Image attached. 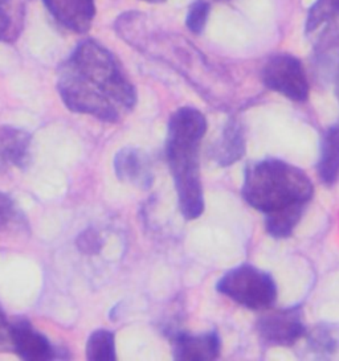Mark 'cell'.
Instances as JSON below:
<instances>
[{
	"mask_svg": "<svg viewBox=\"0 0 339 361\" xmlns=\"http://www.w3.org/2000/svg\"><path fill=\"white\" fill-rule=\"evenodd\" d=\"M304 32L317 56L339 49V0H316L307 11Z\"/></svg>",
	"mask_w": 339,
	"mask_h": 361,
	"instance_id": "6",
	"label": "cell"
},
{
	"mask_svg": "<svg viewBox=\"0 0 339 361\" xmlns=\"http://www.w3.org/2000/svg\"><path fill=\"white\" fill-rule=\"evenodd\" d=\"M31 135L23 128L0 126V173L23 170L31 160Z\"/></svg>",
	"mask_w": 339,
	"mask_h": 361,
	"instance_id": "12",
	"label": "cell"
},
{
	"mask_svg": "<svg viewBox=\"0 0 339 361\" xmlns=\"http://www.w3.org/2000/svg\"><path fill=\"white\" fill-rule=\"evenodd\" d=\"M334 86H335V94L339 101V65L335 69V75H334Z\"/></svg>",
	"mask_w": 339,
	"mask_h": 361,
	"instance_id": "22",
	"label": "cell"
},
{
	"mask_svg": "<svg viewBox=\"0 0 339 361\" xmlns=\"http://www.w3.org/2000/svg\"><path fill=\"white\" fill-rule=\"evenodd\" d=\"M77 247L84 255H97V253H100V250L102 247V240L95 231L88 229L78 235Z\"/></svg>",
	"mask_w": 339,
	"mask_h": 361,
	"instance_id": "20",
	"label": "cell"
},
{
	"mask_svg": "<svg viewBox=\"0 0 339 361\" xmlns=\"http://www.w3.org/2000/svg\"><path fill=\"white\" fill-rule=\"evenodd\" d=\"M12 350L24 360H52L57 357L56 348L49 340L33 329L25 319L11 323Z\"/></svg>",
	"mask_w": 339,
	"mask_h": 361,
	"instance_id": "8",
	"label": "cell"
},
{
	"mask_svg": "<svg viewBox=\"0 0 339 361\" xmlns=\"http://www.w3.org/2000/svg\"><path fill=\"white\" fill-rule=\"evenodd\" d=\"M220 350L222 339L213 329L199 335L180 332L172 339V356L177 360H215Z\"/></svg>",
	"mask_w": 339,
	"mask_h": 361,
	"instance_id": "10",
	"label": "cell"
},
{
	"mask_svg": "<svg viewBox=\"0 0 339 361\" xmlns=\"http://www.w3.org/2000/svg\"><path fill=\"white\" fill-rule=\"evenodd\" d=\"M261 80L268 89L295 102H305L310 94L305 68L293 54L270 56L263 65Z\"/></svg>",
	"mask_w": 339,
	"mask_h": 361,
	"instance_id": "5",
	"label": "cell"
},
{
	"mask_svg": "<svg viewBox=\"0 0 339 361\" xmlns=\"http://www.w3.org/2000/svg\"><path fill=\"white\" fill-rule=\"evenodd\" d=\"M216 290L234 303L252 311L273 307L278 288L273 276L254 265L236 266L216 283Z\"/></svg>",
	"mask_w": 339,
	"mask_h": 361,
	"instance_id": "4",
	"label": "cell"
},
{
	"mask_svg": "<svg viewBox=\"0 0 339 361\" xmlns=\"http://www.w3.org/2000/svg\"><path fill=\"white\" fill-rule=\"evenodd\" d=\"M206 131L207 119L195 107H180L170 117L165 154L186 220H196L204 212L199 152Z\"/></svg>",
	"mask_w": 339,
	"mask_h": 361,
	"instance_id": "3",
	"label": "cell"
},
{
	"mask_svg": "<svg viewBox=\"0 0 339 361\" xmlns=\"http://www.w3.org/2000/svg\"><path fill=\"white\" fill-rule=\"evenodd\" d=\"M27 0H0V43H15L24 30Z\"/></svg>",
	"mask_w": 339,
	"mask_h": 361,
	"instance_id": "15",
	"label": "cell"
},
{
	"mask_svg": "<svg viewBox=\"0 0 339 361\" xmlns=\"http://www.w3.org/2000/svg\"><path fill=\"white\" fill-rule=\"evenodd\" d=\"M12 350V338H11V323L0 307V352Z\"/></svg>",
	"mask_w": 339,
	"mask_h": 361,
	"instance_id": "21",
	"label": "cell"
},
{
	"mask_svg": "<svg viewBox=\"0 0 339 361\" xmlns=\"http://www.w3.org/2000/svg\"><path fill=\"white\" fill-rule=\"evenodd\" d=\"M114 171L119 180L139 190H148L154 180L148 154L137 147H125L117 152Z\"/></svg>",
	"mask_w": 339,
	"mask_h": 361,
	"instance_id": "11",
	"label": "cell"
},
{
	"mask_svg": "<svg viewBox=\"0 0 339 361\" xmlns=\"http://www.w3.org/2000/svg\"><path fill=\"white\" fill-rule=\"evenodd\" d=\"M143 1L151 3V4H159V3H165V1H167V0H143Z\"/></svg>",
	"mask_w": 339,
	"mask_h": 361,
	"instance_id": "23",
	"label": "cell"
},
{
	"mask_svg": "<svg viewBox=\"0 0 339 361\" xmlns=\"http://www.w3.org/2000/svg\"><path fill=\"white\" fill-rule=\"evenodd\" d=\"M88 360H116V339L114 334L107 329L95 331L86 343Z\"/></svg>",
	"mask_w": 339,
	"mask_h": 361,
	"instance_id": "16",
	"label": "cell"
},
{
	"mask_svg": "<svg viewBox=\"0 0 339 361\" xmlns=\"http://www.w3.org/2000/svg\"><path fill=\"white\" fill-rule=\"evenodd\" d=\"M305 338L311 350L321 356H328L334 353L338 347V340L335 334L326 326H318L307 332Z\"/></svg>",
	"mask_w": 339,
	"mask_h": 361,
	"instance_id": "17",
	"label": "cell"
},
{
	"mask_svg": "<svg viewBox=\"0 0 339 361\" xmlns=\"http://www.w3.org/2000/svg\"><path fill=\"white\" fill-rule=\"evenodd\" d=\"M245 137L243 128L236 119H230L222 130L220 138L212 149V158L220 166L227 167L243 158Z\"/></svg>",
	"mask_w": 339,
	"mask_h": 361,
	"instance_id": "13",
	"label": "cell"
},
{
	"mask_svg": "<svg viewBox=\"0 0 339 361\" xmlns=\"http://www.w3.org/2000/svg\"><path fill=\"white\" fill-rule=\"evenodd\" d=\"M19 219V211L7 193L0 192V234L8 231Z\"/></svg>",
	"mask_w": 339,
	"mask_h": 361,
	"instance_id": "19",
	"label": "cell"
},
{
	"mask_svg": "<svg viewBox=\"0 0 339 361\" xmlns=\"http://www.w3.org/2000/svg\"><path fill=\"white\" fill-rule=\"evenodd\" d=\"M211 13V4L207 0H194L187 8L186 13V27L194 35H201L204 32L208 18Z\"/></svg>",
	"mask_w": 339,
	"mask_h": 361,
	"instance_id": "18",
	"label": "cell"
},
{
	"mask_svg": "<svg viewBox=\"0 0 339 361\" xmlns=\"http://www.w3.org/2000/svg\"><path fill=\"white\" fill-rule=\"evenodd\" d=\"M57 90L71 111L117 123L137 105V90L116 54L86 39L59 68Z\"/></svg>",
	"mask_w": 339,
	"mask_h": 361,
	"instance_id": "1",
	"label": "cell"
},
{
	"mask_svg": "<svg viewBox=\"0 0 339 361\" xmlns=\"http://www.w3.org/2000/svg\"><path fill=\"white\" fill-rule=\"evenodd\" d=\"M244 200L265 216V229L275 238L290 237L314 195L305 171L285 160L251 163L244 175Z\"/></svg>",
	"mask_w": 339,
	"mask_h": 361,
	"instance_id": "2",
	"label": "cell"
},
{
	"mask_svg": "<svg viewBox=\"0 0 339 361\" xmlns=\"http://www.w3.org/2000/svg\"><path fill=\"white\" fill-rule=\"evenodd\" d=\"M53 19L71 32H89L95 18V0H42Z\"/></svg>",
	"mask_w": 339,
	"mask_h": 361,
	"instance_id": "9",
	"label": "cell"
},
{
	"mask_svg": "<svg viewBox=\"0 0 339 361\" xmlns=\"http://www.w3.org/2000/svg\"><path fill=\"white\" fill-rule=\"evenodd\" d=\"M318 176L326 185L335 184L339 179V121L323 133L321 139Z\"/></svg>",
	"mask_w": 339,
	"mask_h": 361,
	"instance_id": "14",
	"label": "cell"
},
{
	"mask_svg": "<svg viewBox=\"0 0 339 361\" xmlns=\"http://www.w3.org/2000/svg\"><path fill=\"white\" fill-rule=\"evenodd\" d=\"M256 327L260 339L275 347L295 345L298 340L305 338L307 331L304 311L299 306L270 311L257 320Z\"/></svg>",
	"mask_w": 339,
	"mask_h": 361,
	"instance_id": "7",
	"label": "cell"
}]
</instances>
